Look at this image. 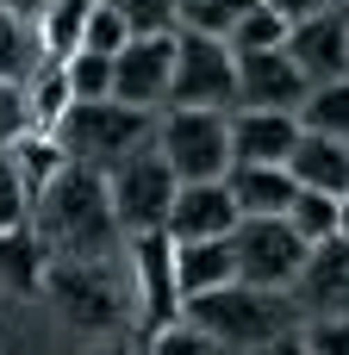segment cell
<instances>
[{"label": "cell", "instance_id": "obj_14", "mask_svg": "<svg viewBox=\"0 0 349 355\" xmlns=\"http://www.w3.org/2000/svg\"><path fill=\"white\" fill-rule=\"evenodd\" d=\"M231 225H237V206H231V193H225V175H219V181H181L175 200H169V218H162V231H169L175 243L231 237Z\"/></svg>", "mask_w": 349, "mask_h": 355}, {"label": "cell", "instance_id": "obj_10", "mask_svg": "<svg viewBox=\"0 0 349 355\" xmlns=\"http://www.w3.org/2000/svg\"><path fill=\"white\" fill-rule=\"evenodd\" d=\"M300 318H325V312H349V231H331L318 243H306L293 281H287Z\"/></svg>", "mask_w": 349, "mask_h": 355}, {"label": "cell", "instance_id": "obj_16", "mask_svg": "<svg viewBox=\"0 0 349 355\" xmlns=\"http://www.w3.org/2000/svg\"><path fill=\"white\" fill-rule=\"evenodd\" d=\"M281 168L293 175V187H318V193L349 200V137H318V131H300Z\"/></svg>", "mask_w": 349, "mask_h": 355}, {"label": "cell", "instance_id": "obj_2", "mask_svg": "<svg viewBox=\"0 0 349 355\" xmlns=\"http://www.w3.org/2000/svg\"><path fill=\"white\" fill-rule=\"evenodd\" d=\"M56 318L75 331V343H100V337H131L137 306H131V275L112 256L94 262H44V287H37Z\"/></svg>", "mask_w": 349, "mask_h": 355}, {"label": "cell", "instance_id": "obj_35", "mask_svg": "<svg viewBox=\"0 0 349 355\" xmlns=\"http://www.w3.org/2000/svg\"><path fill=\"white\" fill-rule=\"evenodd\" d=\"M69 355H137V349H125L119 337H100V343H75Z\"/></svg>", "mask_w": 349, "mask_h": 355}, {"label": "cell", "instance_id": "obj_20", "mask_svg": "<svg viewBox=\"0 0 349 355\" xmlns=\"http://www.w3.org/2000/svg\"><path fill=\"white\" fill-rule=\"evenodd\" d=\"M300 131H318V137H349V75H331V81H312L293 106Z\"/></svg>", "mask_w": 349, "mask_h": 355}, {"label": "cell", "instance_id": "obj_27", "mask_svg": "<svg viewBox=\"0 0 349 355\" xmlns=\"http://www.w3.org/2000/svg\"><path fill=\"white\" fill-rule=\"evenodd\" d=\"M62 81H69V100H100V94H112V56L75 50V56H62Z\"/></svg>", "mask_w": 349, "mask_h": 355}, {"label": "cell", "instance_id": "obj_13", "mask_svg": "<svg viewBox=\"0 0 349 355\" xmlns=\"http://www.w3.org/2000/svg\"><path fill=\"white\" fill-rule=\"evenodd\" d=\"M237 62V106H281L293 112L300 94H306V75L293 69V56L275 44V50H231Z\"/></svg>", "mask_w": 349, "mask_h": 355}, {"label": "cell", "instance_id": "obj_21", "mask_svg": "<svg viewBox=\"0 0 349 355\" xmlns=\"http://www.w3.org/2000/svg\"><path fill=\"white\" fill-rule=\"evenodd\" d=\"M87 12H94V0H44V12L31 19L44 56H56V62L75 56V50H81V25H87Z\"/></svg>", "mask_w": 349, "mask_h": 355}, {"label": "cell", "instance_id": "obj_23", "mask_svg": "<svg viewBox=\"0 0 349 355\" xmlns=\"http://www.w3.org/2000/svg\"><path fill=\"white\" fill-rule=\"evenodd\" d=\"M37 62H44V44H37L31 19H19V12L0 6V81H25Z\"/></svg>", "mask_w": 349, "mask_h": 355}, {"label": "cell", "instance_id": "obj_17", "mask_svg": "<svg viewBox=\"0 0 349 355\" xmlns=\"http://www.w3.org/2000/svg\"><path fill=\"white\" fill-rule=\"evenodd\" d=\"M225 193H231L237 218H250V212H287L293 175L281 162H231L225 168Z\"/></svg>", "mask_w": 349, "mask_h": 355}, {"label": "cell", "instance_id": "obj_19", "mask_svg": "<svg viewBox=\"0 0 349 355\" xmlns=\"http://www.w3.org/2000/svg\"><path fill=\"white\" fill-rule=\"evenodd\" d=\"M44 243L31 237V225H12V231H0V287L6 293H19V300H31L37 287H44Z\"/></svg>", "mask_w": 349, "mask_h": 355}, {"label": "cell", "instance_id": "obj_22", "mask_svg": "<svg viewBox=\"0 0 349 355\" xmlns=\"http://www.w3.org/2000/svg\"><path fill=\"white\" fill-rule=\"evenodd\" d=\"M6 156H12V168H19V181H25V193H31V200H37V187L69 162V156L56 150V137H50V131H25V137H12V144H6Z\"/></svg>", "mask_w": 349, "mask_h": 355}, {"label": "cell", "instance_id": "obj_38", "mask_svg": "<svg viewBox=\"0 0 349 355\" xmlns=\"http://www.w3.org/2000/svg\"><path fill=\"white\" fill-rule=\"evenodd\" d=\"M343 19H349V6H343Z\"/></svg>", "mask_w": 349, "mask_h": 355}, {"label": "cell", "instance_id": "obj_32", "mask_svg": "<svg viewBox=\"0 0 349 355\" xmlns=\"http://www.w3.org/2000/svg\"><path fill=\"white\" fill-rule=\"evenodd\" d=\"M31 218V193H25V181H19V168H12V156L0 150V231H12V225H25Z\"/></svg>", "mask_w": 349, "mask_h": 355}, {"label": "cell", "instance_id": "obj_34", "mask_svg": "<svg viewBox=\"0 0 349 355\" xmlns=\"http://www.w3.org/2000/svg\"><path fill=\"white\" fill-rule=\"evenodd\" d=\"M281 19H306V12H325V6H337V0H269Z\"/></svg>", "mask_w": 349, "mask_h": 355}, {"label": "cell", "instance_id": "obj_7", "mask_svg": "<svg viewBox=\"0 0 349 355\" xmlns=\"http://www.w3.org/2000/svg\"><path fill=\"white\" fill-rule=\"evenodd\" d=\"M175 187H181V181H175V168L156 156V144H144V150H131V156H119V162L106 168V200H112V218H119L125 237L162 231Z\"/></svg>", "mask_w": 349, "mask_h": 355}, {"label": "cell", "instance_id": "obj_3", "mask_svg": "<svg viewBox=\"0 0 349 355\" xmlns=\"http://www.w3.org/2000/svg\"><path fill=\"white\" fill-rule=\"evenodd\" d=\"M181 318L200 324L225 355H256L262 343L300 331L293 293H287V287H250V281H225V287L187 293V300H181Z\"/></svg>", "mask_w": 349, "mask_h": 355}, {"label": "cell", "instance_id": "obj_11", "mask_svg": "<svg viewBox=\"0 0 349 355\" xmlns=\"http://www.w3.org/2000/svg\"><path fill=\"white\" fill-rule=\"evenodd\" d=\"M169 62H175V31H137L125 50H112V100L162 112L169 100Z\"/></svg>", "mask_w": 349, "mask_h": 355}, {"label": "cell", "instance_id": "obj_18", "mask_svg": "<svg viewBox=\"0 0 349 355\" xmlns=\"http://www.w3.org/2000/svg\"><path fill=\"white\" fill-rule=\"evenodd\" d=\"M225 281H237V262H231V243L225 237L175 243V287H181V300L187 293H206V287H225Z\"/></svg>", "mask_w": 349, "mask_h": 355}, {"label": "cell", "instance_id": "obj_36", "mask_svg": "<svg viewBox=\"0 0 349 355\" xmlns=\"http://www.w3.org/2000/svg\"><path fill=\"white\" fill-rule=\"evenodd\" d=\"M256 355H306V343H300V331H287V337H275V343H262Z\"/></svg>", "mask_w": 349, "mask_h": 355}, {"label": "cell", "instance_id": "obj_6", "mask_svg": "<svg viewBox=\"0 0 349 355\" xmlns=\"http://www.w3.org/2000/svg\"><path fill=\"white\" fill-rule=\"evenodd\" d=\"M162 106H237V62L225 37L175 25V62H169V100Z\"/></svg>", "mask_w": 349, "mask_h": 355}, {"label": "cell", "instance_id": "obj_9", "mask_svg": "<svg viewBox=\"0 0 349 355\" xmlns=\"http://www.w3.org/2000/svg\"><path fill=\"white\" fill-rule=\"evenodd\" d=\"M125 275H131V306H137V324H131V337H144V331H156V324H169L175 312H181V287H175V237L169 231H137V237H125Z\"/></svg>", "mask_w": 349, "mask_h": 355}, {"label": "cell", "instance_id": "obj_5", "mask_svg": "<svg viewBox=\"0 0 349 355\" xmlns=\"http://www.w3.org/2000/svg\"><path fill=\"white\" fill-rule=\"evenodd\" d=\"M150 144L175 168V181H219L231 168V112H219V106H162Z\"/></svg>", "mask_w": 349, "mask_h": 355}, {"label": "cell", "instance_id": "obj_28", "mask_svg": "<svg viewBox=\"0 0 349 355\" xmlns=\"http://www.w3.org/2000/svg\"><path fill=\"white\" fill-rule=\"evenodd\" d=\"M256 0H181V25L187 31H206V37H225Z\"/></svg>", "mask_w": 349, "mask_h": 355}, {"label": "cell", "instance_id": "obj_15", "mask_svg": "<svg viewBox=\"0 0 349 355\" xmlns=\"http://www.w3.org/2000/svg\"><path fill=\"white\" fill-rule=\"evenodd\" d=\"M300 119L281 106H231V162H287Z\"/></svg>", "mask_w": 349, "mask_h": 355}, {"label": "cell", "instance_id": "obj_33", "mask_svg": "<svg viewBox=\"0 0 349 355\" xmlns=\"http://www.w3.org/2000/svg\"><path fill=\"white\" fill-rule=\"evenodd\" d=\"M31 131V112H25V87L19 81H0V150L12 144V137H25Z\"/></svg>", "mask_w": 349, "mask_h": 355}, {"label": "cell", "instance_id": "obj_12", "mask_svg": "<svg viewBox=\"0 0 349 355\" xmlns=\"http://www.w3.org/2000/svg\"><path fill=\"white\" fill-rule=\"evenodd\" d=\"M281 50H287L293 69L306 75V87H312V81H331V75H349V19H343V6L287 19Z\"/></svg>", "mask_w": 349, "mask_h": 355}, {"label": "cell", "instance_id": "obj_30", "mask_svg": "<svg viewBox=\"0 0 349 355\" xmlns=\"http://www.w3.org/2000/svg\"><path fill=\"white\" fill-rule=\"evenodd\" d=\"M125 37H131V25H125L106 0H94V12H87V25H81V50L112 56V50H125Z\"/></svg>", "mask_w": 349, "mask_h": 355}, {"label": "cell", "instance_id": "obj_29", "mask_svg": "<svg viewBox=\"0 0 349 355\" xmlns=\"http://www.w3.org/2000/svg\"><path fill=\"white\" fill-rule=\"evenodd\" d=\"M106 6L131 25V37H137V31H175V25H181V6H175V0H106Z\"/></svg>", "mask_w": 349, "mask_h": 355}, {"label": "cell", "instance_id": "obj_1", "mask_svg": "<svg viewBox=\"0 0 349 355\" xmlns=\"http://www.w3.org/2000/svg\"><path fill=\"white\" fill-rule=\"evenodd\" d=\"M25 225H31V237L44 243L50 262H94V256L125 250V231H119L112 200H106V175L87 168V162H62L37 187Z\"/></svg>", "mask_w": 349, "mask_h": 355}, {"label": "cell", "instance_id": "obj_24", "mask_svg": "<svg viewBox=\"0 0 349 355\" xmlns=\"http://www.w3.org/2000/svg\"><path fill=\"white\" fill-rule=\"evenodd\" d=\"M287 225H293L306 243H318V237H331V231L343 225V200H337V193H318V187H293Z\"/></svg>", "mask_w": 349, "mask_h": 355}, {"label": "cell", "instance_id": "obj_37", "mask_svg": "<svg viewBox=\"0 0 349 355\" xmlns=\"http://www.w3.org/2000/svg\"><path fill=\"white\" fill-rule=\"evenodd\" d=\"M0 6H6V12H19V19H37V12H44V0H0Z\"/></svg>", "mask_w": 349, "mask_h": 355}, {"label": "cell", "instance_id": "obj_31", "mask_svg": "<svg viewBox=\"0 0 349 355\" xmlns=\"http://www.w3.org/2000/svg\"><path fill=\"white\" fill-rule=\"evenodd\" d=\"M306 355H349V312H325L300 331Z\"/></svg>", "mask_w": 349, "mask_h": 355}, {"label": "cell", "instance_id": "obj_8", "mask_svg": "<svg viewBox=\"0 0 349 355\" xmlns=\"http://www.w3.org/2000/svg\"><path fill=\"white\" fill-rule=\"evenodd\" d=\"M231 262H237V281L250 287H287L300 256H306V237L287 225V212H250L231 225Z\"/></svg>", "mask_w": 349, "mask_h": 355}, {"label": "cell", "instance_id": "obj_26", "mask_svg": "<svg viewBox=\"0 0 349 355\" xmlns=\"http://www.w3.org/2000/svg\"><path fill=\"white\" fill-rule=\"evenodd\" d=\"M281 37H287V19H281L269 0H256V6H250L237 25L225 31V44H231V50H275Z\"/></svg>", "mask_w": 349, "mask_h": 355}, {"label": "cell", "instance_id": "obj_4", "mask_svg": "<svg viewBox=\"0 0 349 355\" xmlns=\"http://www.w3.org/2000/svg\"><path fill=\"white\" fill-rule=\"evenodd\" d=\"M150 131H156V112H150V106H125V100H112V94H100V100H69V106L56 112V125H50L56 150H62L69 162L100 168V175H106L119 156L144 150Z\"/></svg>", "mask_w": 349, "mask_h": 355}, {"label": "cell", "instance_id": "obj_25", "mask_svg": "<svg viewBox=\"0 0 349 355\" xmlns=\"http://www.w3.org/2000/svg\"><path fill=\"white\" fill-rule=\"evenodd\" d=\"M131 349H137V355H225L219 343H212V337H206V331H200V324H187L181 312H175L169 324L144 331V337H137Z\"/></svg>", "mask_w": 349, "mask_h": 355}]
</instances>
